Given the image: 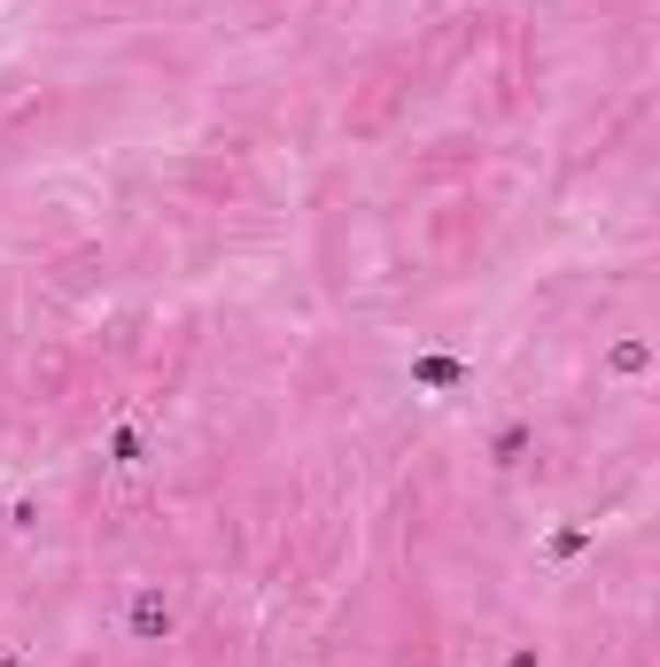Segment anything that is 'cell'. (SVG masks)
<instances>
[{
  "instance_id": "cell-1",
  "label": "cell",
  "mask_w": 660,
  "mask_h": 667,
  "mask_svg": "<svg viewBox=\"0 0 660 667\" xmlns=\"http://www.w3.org/2000/svg\"><path fill=\"white\" fill-rule=\"evenodd\" d=\"M163 629H172V606H163L155 590H140L132 598V636H163Z\"/></svg>"
},
{
  "instance_id": "cell-2",
  "label": "cell",
  "mask_w": 660,
  "mask_h": 667,
  "mask_svg": "<svg viewBox=\"0 0 660 667\" xmlns=\"http://www.w3.org/2000/svg\"><path fill=\"white\" fill-rule=\"evenodd\" d=\"M420 381H428V388H451V381H459V365H443V358H428V365H420Z\"/></svg>"
},
{
  "instance_id": "cell-3",
  "label": "cell",
  "mask_w": 660,
  "mask_h": 667,
  "mask_svg": "<svg viewBox=\"0 0 660 667\" xmlns=\"http://www.w3.org/2000/svg\"><path fill=\"white\" fill-rule=\"evenodd\" d=\"M506 667H536V652H513V659H506Z\"/></svg>"
}]
</instances>
